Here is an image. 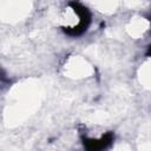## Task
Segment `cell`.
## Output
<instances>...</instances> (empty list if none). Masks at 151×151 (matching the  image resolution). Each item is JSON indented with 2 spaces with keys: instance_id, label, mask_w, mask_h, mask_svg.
<instances>
[{
  "instance_id": "7a4b0ae2",
  "label": "cell",
  "mask_w": 151,
  "mask_h": 151,
  "mask_svg": "<svg viewBox=\"0 0 151 151\" xmlns=\"http://www.w3.org/2000/svg\"><path fill=\"white\" fill-rule=\"evenodd\" d=\"M150 21H151V18H150Z\"/></svg>"
},
{
  "instance_id": "6da1fadb",
  "label": "cell",
  "mask_w": 151,
  "mask_h": 151,
  "mask_svg": "<svg viewBox=\"0 0 151 151\" xmlns=\"http://www.w3.org/2000/svg\"><path fill=\"white\" fill-rule=\"evenodd\" d=\"M114 140L113 132H107L100 138H84L83 145L85 151H105Z\"/></svg>"
}]
</instances>
